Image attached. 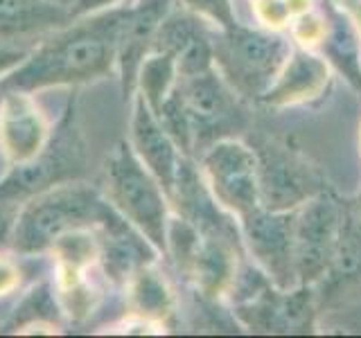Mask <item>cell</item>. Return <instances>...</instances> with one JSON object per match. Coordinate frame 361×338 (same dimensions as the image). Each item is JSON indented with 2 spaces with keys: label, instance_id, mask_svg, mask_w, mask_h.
<instances>
[{
  "label": "cell",
  "instance_id": "cell-23",
  "mask_svg": "<svg viewBox=\"0 0 361 338\" xmlns=\"http://www.w3.org/2000/svg\"><path fill=\"white\" fill-rule=\"evenodd\" d=\"M180 3L190 11H195V14L206 16L212 23H217L219 27H233L237 23L231 0H180Z\"/></svg>",
  "mask_w": 361,
  "mask_h": 338
},
{
  "label": "cell",
  "instance_id": "cell-9",
  "mask_svg": "<svg viewBox=\"0 0 361 338\" xmlns=\"http://www.w3.org/2000/svg\"><path fill=\"white\" fill-rule=\"evenodd\" d=\"M293 219L296 210L255 208L240 217V234L257 268L278 289L298 287L293 257Z\"/></svg>",
  "mask_w": 361,
  "mask_h": 338
},
{
  "label": "cell",
  "instance_id": "cell-6",
  "mask_svg": "<svg viewBox=\"0 0 361 338\" xmlns=\"http://www.w3.org/2000/svg\"><path fill=\"white\" fill-rule=\"evenodd\" d=\"M86 151L84 135L77 127L75 108L71 104L43 151L30 163L16 165L0 180V201L23 203L48 187L79 180L86 174Z\"/></svg>",
  "mask_w": 361,
  "mask_h": 338
},
{
  "label": "cell",
  "instance_id": "cell-20",
  "mask_svg": "<svg viewBox=\"0 0 361 338\" xmlns=\"http://www.w3.org/2000/svg\"><path fill=\"white\" fill-rule=\"evenodd\" d=\"M129 287L133 311L140 315V320H163L172 311V293L149 266L140 268L129 280Z\"/></svg>",
  "mask_w": 361,
  "mask_h": 338
},
{
  "label": "cell",
  "instance_id": "cell-4",
  "mask_svg": "<svg viewBox=\"0 0 361 338\" xmlns=\"http://www.w3.org/2000/svg\"><path fill=\"white\" fill-rule=\"evenodd\" d=\"M102 194L158 253H167L169 196L129 142H120L102 167Z\"/></svg>",
  "mask_w": 361,
  "mask_h": 338
},
{
  "label": "cell",
  "instance_id": "cell-1",
  "mask_svg": "<svg viewBox=\"0 0 361 338\" xmlns=\"http://www.w3.org/2000/svg\"><path fill=\"white\" fill-rule=\"evenodd\" d=\"M124 5L93 16L68 20L45 34L14 70L5 75L0 90H41L50 86L86 84L111 73L118 63V37Z\"/></svg>",
  "mask_w": 361,
  "mask_h": 338
},
{
  "label": "cell",
  "instance_id": "cell-8",
  "mask_svg": "<svg viewBox=\"0 0 361 338\" xmlns=\"http://www.w3.org/2000/svg\"><path fill=\"white\" fill-rule=\"evenodd\" d=\"M343 206L327 192H319L296 208L293 257L298 287H310L330 273L341 225Z\"/></svg>",
  "mask_w": 361,
  "mask_h": 338
},
{
  "label": "cell",
  "instance_id": "cell-27",
  "mask_svg": "<svg viewBox=\"0 0 361 338\" xmlns=\"http://www.w3.org/2000/svg\"><path fill=\"white\" fill-rule=\"evenodd\" d=\"M18 210H20V203L0 201V253H3L7 246H11Z\"/></svg>",
  "mask_w": 361,
  "mask_h": 338
},
{
  "label": "cell",
  "instance_id": "cell-13",
  "mask_svg": "<svg viewBox=\"0 0 361 338\" xmlns=\"http://www.w3.org/2000/svg\"><path fill=\"white\" fill-rule=\"evenodd\" d=\"M172 9V0H138L124 5V16L118 37V65L124 99L133 97L138 70L147 54H152L156 32Z\"/></svg>",
  "mask_w": 361,
  "mask_h": 338
},
{
  "label": "cell",
  "instance_id": "cell-26",
  "mask_svg": "<svg viewBox=\"0 0 361 338\" xmlns=\"http://www.w3.org/2000/svg\"><path fill=\"white\" fill-rule=\"evenodd\" d=\"M20 287V266L11 257L0 253V298L14 296Z\"/></svg>",
  "mask_w": 361,
  "mask_h": 338
},
{
  "label": "cell",
  "instance_id": "cell-14",
  "mask_svg": "<svg viewBox=\"0 0 361 338\" xmlns=\"http://www.w3.org/2000/svg\"><path fill=\"white\" fill-rule=\"evenodd\" d=\"M113 208V206H111ZM97 234L99 244V262L104 273L116 284L129 282L140 268L152 266L154 255L158 253L147 237L135 230L120 212L111 210L109 217L102 221Z\"/></svg>",
  "mask_w": 361,
  "mask_h": 338
},
{
  "label": "cell",
  "instance_id": "cell-28",
  "mask_svg": "<svg viewBox=\"0 0 361 338\" xmlns=\"http://www.w3.org/2000/svg\"><path fill=\"white\" fill-rule=\"evenodd\" d=\"M118 3L120 0H73L71 7H68V14H71V20H75V18L99 14V11H106L111 7H118Z\"/></svg>",
  "mask_w": 361,
  "mask_h": 338
},
{
  "label": "cell",
  "instance_id": "cell-31",
  "mask_svg": "<svg viewBox=\"0 0 361 338\" xmlns=\"http://www.w3.org/2000/svg\"><path fill=\"white\" fill-rule=\"evenodd\" d=\"M50 3H54V5H61V7H71V3H73V0H50Z\"/></svg>",
  "mask_w": 361,
  "mask_h": 338
},
{
  "label": "cell",
  "instance_id": "cell-17",
  "mask_svg": "<svg viewBox=\"0 0 361 338\" xmlns=\"http://www.w3.org/2000/svg\"><path fill=\"white\" fill-rule=\"evenodd\" d=\"M71 20L68 9L50 0H0V43L45 37Z\"/></svg>",
  "mask_w": 361,
  "mask_h": 338
},
{
  "label": "cell",
  "instance_id": "cell-2",
  "mask_svg": "<svg viewBox=\"0 0 361 338\" xmlns=\"http://www.w3.org/2000/svg\"><path fill=\"white\" fill-rule=\"evenodd\" d=\"M235 95L217 68L178 77L158 120L185 158L192 151L203 154L217 140L231 138V131L244 124L240 99Z\"/></svg>",
  "mask_w": 361,
  "mask_h": 338
},
{
  "label": "cell",
  "instance_id": "cell-18",
  "mask_svg": "<svg viewBox=\"0 0 361 338\" xmlns=\"http://www.w3.org/2000/svg\"><path fill=\"white\" fill-rule=\"evenodd\" d=\"M323 50L350 84L361 90V34L350 14L332 9L325 18V37L321 41Z\"/></svg>",
  "mask_w": 361,
  "mask_h": 338
},
{
  "label": "cell",
  "instance_id": "cell-11",
  "mask_svg": "<svg viewBox=\"0 0 361 338\" xmlns=\"http://www.w3.org/2000/svg\"><path fill=\"white\" fill-rule=\"evenodd\" d=\"M50 140V129L37 101L25 90H3L0 97V151L11 167L37 158Z\"/></svg>",
  "mask_w": 361,
  "mask_h": 338
},
{
  "label": "cell",
  "instance_id": "cell-16",
  "mask_svg": "<svg viewBox=\"0 0 361 338\" xmlns=\"http://www.w3.org/2000/svg\"><path fill=\"white\" fill-rule=\"evenodd\" d=\"M240 242V237L231 234H201L188 275L197 282V289L206 298H219L228 293L233 277L240 268L235 255Z\"/></svg>",
  "mask_w": 361,
  "mask_h": 338
},
{
  "label": "cell",
  "instance_id": "cell-22",
  "mask_svg": "<svg viewBox=\"0 0 361 338\" xmlns=\"http://www.w3.org/2000/svg\"><path fill=\"white\" fill-rule=\"evenodd\" d=\"M361 270V214L357 208H343L334 262L327 275L353 277Z\"/></svg>",
  "mask_w": 361,
  "mask_h": 338
},
{
  "label": "cell",
  "instance_id": "cell-12",
  "mask_svg": "<svg viewBox=\"0 0 361 338\" xmlns=\"http://www.w3.org/2000/svg\"><path fill=\"white\" fill-rule=\"evenodd\" d=\"M133 106H131V122H129V135H131V149L140 158L142 165L149 169L161 183L167 196H172L174 183L180 169V154L178 144L169 135V131L163 127V122L158 120L156 113L149 108L140 93H133Z\"/></svg>",
  "mask_w": 361,
  "mask_h": 338
},
{
  "label": "cell",
  "instance_id": "cell-3",
  "mask_svg": "<svg viewBox=\"0 0 361 338\" xmlns=\"http://www.w3.org/2000/svg\"><path fill=\"white\" fill-rule=\"evenodd\" d=\"M111 203L102 189L68 180L20 203L11 248L20 255H41L73 230H90L109 217Z\"/></svg>",
  "mask_w": 361,
  "mask_h": 338
},
{
  "label": "cell",
  "instance_id": "cell-32",
  "mask_svg": "<svg viewBox=\"0 0 361 338\" xmlns=\"http://www.w3.org/2000/svg\"><path fill=\"white\" fill-rule=\"evenodd\" d=\"M357 210H359V214H361V192H359V199H357V206H355Z\"/></svg>",
  "mask_w": 361,
  "mask_h": 338
},
{
  "label": "cell",
  "instance_id": "cell-15",
  "mask_svg": "<svg viewBox=\"0 0 361 338\" xmlns=\"http://www.w3.org/2000/svg\"><path fill=\"white\" fill-rule=\"evenodd\" d=\"M327 82H330V68L323 56L314 54L310 48L291 50L276 82L262 95V101L278 108L302 104V101L319 97Z\"/></svg>",
  "mask_w": 361,
  "mask_h": 338
},
{
  "label": "cell",
  "instance_id": "cell-24",
  "mask_svg": "<svg viewBox=\"0 0 361 338\" xmlns=\"http://www.w3.org/2000/svg\"><path fill=\"white\" fill-rule=\"evenodd\" d=\"M293 41H298L302 48H312V45H319L325 37V20L305 11V14L296 16L291 30Z\"/></svg>",
  "mask_w": 361,
  "mask_h": 338
},
{
  "label": "cell",
  "instance_id": "cell-21",
  "mask_svg": "<svg viewBox=\"0 0 361 338\" xmlns=\"http://www.w3.org/2000/svg\"><path fill=\"white\" fill-rule=\"evenodd\" d=\"M56 293V291H54ZM52 293V287L48 282H41V284L34 287L25 298L18 300V304L11 313L7 315L5 327L7 330H25V327H41L45 323H54L59 318V302Z\"/></svg>",
  "mask_w": 361,
  "mask_h": 338
},
{
  "label": "cell",
  "instance_id": "cell-5",
  "mask_svg": "<svg viewBox=\"0 0 361 338\" xmlns=\"http://www.w3.org/2000/svg\"><path fill=\"white\" fill-rule=\"evenodd\" d=\"M214 68L237 95L257 97L271 88L291 54V43L276 30L221 27L212 39Z\"/></svg>",
  "mask_w": 361,
  "mask_h": 338
},
{
  "label": "cell",
  "instance_id": "cell-7",
  "mask_svg": "<svg viewBox=\"0 0 361 338\" xmlns=\"http://www.w3.org/2000/svg\"><path fill=\"white\" fill-rule=\"evenodd\" d=\"M201 174L214 201L231 214L244 217L259 208L257 154L237 138H224L201 154Z\"/></svg>",
  "mask_w": 361,
  "mask_h": 338
},
{
  "label": "cell",
  "instance_id": "cell-10",
  "mask_svg": "<svg viewBox=\"0 0 361 338\" xmlns=\"http://www.w3.org/2000/svg\"><path fill=\"white\" fill-rule=\"evenodd\" d=\"M257 154L259 206L269 210H296L319 194L312 169L282 146H262Z\"/></svg>",
  "mask_w": 361,
  "mask_h": 338
},
{
  "label": "cell",
  "instance_id": "cell-25",
  "mask_svg": "<svg viewBox=\"0 0 361 338\" xmlns=\"http://www.w3.org/2000/svg\"><path fill=\"white\" fill-rule=\"evenodd\" d=\"M255 14L269 30H278L293 18L285 0H255Z\"/></svg>",
  "mask_w": 361,
  "mask_h": 338
},
{
  "label": "cell",
  "instance_id": "cell-19",
  "mask_svg": "<svg viewBox=\"0 0 361 338\" xmlns=\"http://www.w3.org/2000/svg\"><path fill=\"white\" fill-rule=\"evenodd\" d=\"M176 59L167 52H152L147 54V59L142 61L138 70V82H135V93H140L145 101L149 104V108L156 113H161L165 106L167 97L172 95V90L176 86Z\"/></svg>",
  "mask_w": 361,
  "mask_h": 338
},
{
  "label": "cell",
  "instance_id": "cell-30",
  "mask_svg": "<svg viewBox=\"0 0 361 338\" xmlns=\"http://www.w3.org/2000/svg\"><path fill=\"white\" fill-rule=\"evenodd\" d=\"M11 296H7V298H0V325H5V320H7V315L11 313Z\"/></svg>",
  "mask_w": 361,
  "mask_h": 338
},
{
  "label": "cell",
  "instance_id": "cell-29",
  "mask_svg": "<svg viewBox=\"0 0 361 338\" xmlns=\"http://www.w3.org/2000/svg\"><path fill=\"white\" fill-rule=\"evenodd\" d=\"M30 50L18 48V45H5L0 43V82L5 79V75H9L14 68L25 59Z\"/></svg>",
  "mask_w": 361,
  "mask_h": 338
}]
</instances>
